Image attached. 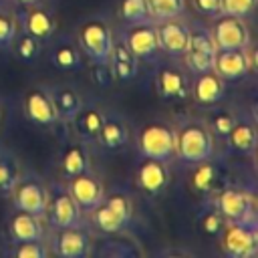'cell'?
Listing matches in <instances>:
<instances>
[{
  "mask_svg": "<svg viewBox=\"0 0 258 258\" xmlns=\"http://www.w3.org/2000/svg\"><path fill=\"white\" fill-rule=\"evenodd\" d=\"M173 129H175V159L194 165L216 157L218 141L206 117L181 115L173 121Z\"/></svg>",
  "mask_w": 258,
  "mask_h": 258,
  "instance_id": "obj_1",
  "label": "cell"
},
{
  "mask_svg": "<svg viewBox=\"0 0 258 258\" xmlns=\"http://www.w3.org/2000/svg\"><path fill=\"white\" fill-rule=\"evenodd\" d=\"M135 145L141 157H151L159 161L175 159V129L171 121L165 119H149L145 121L135 135Z\"/></svg>",
  "mask_w": 258,
  "mask_h": 258,
  "instance_id": "obj_2",
  "label": "cell"
},
{
  "mask_svg": "<svg viewBox=\"0 0 258 258\" xmlns=\"http://www.w3.org/2000/svg\"><path fill=\"white\" fill-rule=\"evenodd\" d=\"M113 40L111 24L103 16H91L77 28V44L91 62H109Z\"/></svg>",
  "mask_w": 258,
  "mask_h": 258,
  "instance_id": "obj_3",
  "label": "cell"
},
{
  "mask_svg": "<svg viewBox=\"0 0 258 258\" xmlns=\"http://www.w3.org/2000/svg\"><path fill=\"white\" fill-rule=\"evenodd\" d=\"M85 214L71 196L67 181L54 179L48 183V208L44 214V222L50 228H75L83 226Z\"/></svg>",
  "mask_w": 258,
  "mask_h": 258,
  "instance_id": "obj_4",
  "label": "cell"
},
{
  "mask_svg": "<svg viewBox=\"0 0 258 258\" xmlns=\"http://www.w3.org/2000/svg\"><path fill=\"white\" fill-rule=\"evenodd\" d=\"M216 52H218V46L210 30V24H204V22L189 24V40H187L185 54L181 56L187 73L198 75L204 71H212Z\"/></svg>",
  "mask_w": 258,
  "mask_h": 258,
  "instance_id": "obj_5",
  "label": "cell"
},
{
  "mask_svg": "<svg viewBox=\"0 0 258 258\" xmlns=\"http://www.w3.org/2000/svg\"><path fill=\"white\" fill-rule=\"evenodd\" d=\"M16 210L44 218L48 208V183L34 171H22L10 196Z\"/></svg>",
  "mask_w": 258,
  "mask_h": 258,
  "instance_id": "obj_6",
  "label": "cell"
},
{
  "mask_svg": "<svg viewBox=\"0 0 258 258\" xmlns=\"http://www.w3.org/2000/svg\"><path fill=\"white\" fill-rule=\"evenodd\" d=\"M208 202H212L226 222H248L256 220V196L254 191L238 185H226L216 189Z\"/></svg>",
  "mask_w": 258,
  "mask_h": 258,
  "instance_id": "obj_7",
  "label": "cell"
},
{
  "mask_svg": "<svg viewBox=\"0 0 258 258\" xmlns=\"http://www.w3.org/2000/svg\"><path fill=\"white\" fill-rule=\"evenodd\" d=\"M220 248L230 258H254L258 252L256 220L226 222L220 230Z\"/></svg>",
  "mask_w": 258,
  "mask_h": 258,
  "instance_id": "obj_8",
  "label": "cell"
},
{
  "mask_svg": "<svg viewBox=\"0 0 258 258\" xmlns=\"http://www.w3.org/2000/svg\"><path fill=\"white\" fill-rule=\"evenodd\" d=\"M50 254L60 258H87L93 252V238L83 226L75 228H50L46 234Z\"/></svg>",
  "mask_w": 258,
  "mask_h": 258,
  "instance_id": "obj_9",
  "label": "cell"
},
{
  "mask_svg": "<svg viewBox=\"0 0 258 258\" xmlns=\"http://www.w3.org/2000/svg\"><path fill=\"white\" fill-rule=\"evenodd\" d=\"M210 30L214 34L218 48H250L252 44V34L246 24V18L220 14L212 18Z\"/></svg>",
  "mask_w": 258,
  "mask_h": 258,
  "instance_id": "obj_10",
  "label": "cell"
},
{
  "mask_svg": "<svg viewBox=\"0 0 258 258\" xmlns=\"http://www.w3.org/2000/svg\"><path fill=\"white\" fill-rule=\"evenodd\" d=\"M155 30H157L159 50L163 54L171 58H181L185 54L189 40V22H185L181 16H175L155 22Z\"/></svg>",
  "mask_w": 258,
  "mask_h": 258,
  "instance_id": "obj_11",
  "label": "cell"
},
{
  "mask_svg": "<svg viewBox=\"0 0 258 258\" xmlns=\"http://www.w3.org/2000/svg\"><path fill=\"white\" fill-rule=\"evenodd\" d=\"M64 181H67V187H69L71 196L75 198V202L83 210V214H89L91 210H95L105 198L103 179L93 169H89L85 173H79V175H75L71 179H64Z\"/></svg>",
  "mask_w": 258,
  "mask_h": 258,
  "instance_id": "obj_12",
  "label": "cell"
},
{
  "mask_svg": "<svg viewBox=\"0 0 258 258\" xmlns=\"http://www.w3.org/2000/svg\"><path fill=\"white\" fill-rule=\"evenodd\" d=\"M254 67L250 48H218L214 56V71L228 81H242Z\"/></svg>",
  "mask_w": 258,
  "mask_h": 258,
  "instance_id": "obj_13",
  "label": "cell"
},
{
  "mask_svg": "<svg viewBox=\"0 0 258 258\" xmlns=\"http://www.w3.org/2000/svg\"><path fill=\"white\" fill-rule=\"evenodd\" d=\"M123 42L133 52L137 60H151L155 58L159 50L157 42V30L155 22H141V24H127V30L123 34Z\"/></svg>",
  "mask_w": 258,
  "mask_h": 258,
  "instance_id": "obj_14",
  "label": "cell"
},
{
  "mask_svg": "<svg viewBox=\"0 0 258 258\" xmlns=\"http://www.w3.org/2000/svg\"><path fill=\"white\" fill-rule=\"evenodd\" d=\"M22 111H24V117L38 127H52L58 123L56 109L52 105V99H50L46 87L28 89L22 99Z\"/></svg>",
  "mask_w": 258,
  "mask_h": 258,
  "instance_id": "obj_15",
  "label": "cell"
},
{
  "mask_svg": "<svg viewBox=\"0 0 258 258\" xmlns=\"http://www.w3.org/2000/svg\"><path fill=\"white\" fill-rule=\"evenodd\" d=\"M191 89V77L187 75V69L173 67V64H163L155 73V91L161 99H177L183 101L189 97Z\"/></svg>",
  "mask_w": 258,
  "mask_h": 258,
  "instance_id": "obj_16",
  "label": "cell"
},
{
  "mask_svg": "<svg viewBox=\"0 0 258 258\" xmlns=\"http://www.w3.org/2000/svg\"><path fill=\"white\" fill-rule=\"evenodd\" d=\"M169 181H171L169 163L151 159V157H141V161L135 169V183L143 194L159 196L169 185Z\"/></svg>",
  "mask_w": 258,
  "mask_h": 258,
  "instance_id": "obj_17",
  "label": "cell"
},
{
  "mask_svg": "<svg viewBox=\"0 0 258 258\" xmlns=\"http://www.w3.org/2000/svg\"><path fill=\"white\" fill-rule=\"evenodd\" d=\"M131 141L129 121L117 111H105V119L97 137V143L105 151H123Z\"/></svg>",
  "mask_w": 258,
  "mask_h": 258,
  "instance_id": "obj_18",
  "label": "cell"
},
{
  "mask_svg": "<svg viewBox=\"0 0 258 258\" xmlns=\"http://www.w3.org/2000/svg\"><path fill=\"white\" fill-rule=\"evenodd\" d=\"M189 97L204 107H212L218 105L224 97H226V81L212 69V71H204L194 75L191 79V89H189Z\"/></svg>",
  "mask_w": 258,
  "mask_h": 258,
  "instance_id": "obj_19",
  "label": "cell"
},
{
  "mask_svg": "<svg viewBox=\"0 0 258 258\" xmlns=\"http://www.w3.org/2000/svg\"><path fill=\"white\" fill-rule=\"evenodd\" d=\"M58 169H60L62 179H71L79 173L93 169L89 143L83 139H77V137H75V141L64 143V147L58 155Z\"/></svg>",
  "mask_w": 258,
  "mask_h": 258,
  "instance_id": "obj_20",
  "label": "cell"
},
{
  "mask_svg": "<svg viewBox=\"0 0 258 258\" xmlns=\"http://www.w3.org/2000/svg\"><path fill=\"white\" fill-rule=\"evenodd\" d=\"M8 234L10 240L16 242H32V240H44L46 238V222L40 216L16 210L8 222Z\"/></svg>",
  "mask_w": 258,
  "mask_h": 258,
  "instance_id": "obj_21",
  "label": "cell"
},
{
  "mask_svg": "<svg viewBox=\"0 0 258 258\" xmlns=\"http://www.w3.org/2000/svg\"><path fill=\"white\" fill-rule=\"evenodd\" d=\"M103 119H105V109L103 107H99V105H83L81 111L73 117V121L69 125L73 127V133H75L77 139H83V141H87L91 145V143H97Z\"/></svg>",
  "mask_w": 258,
  "mask_h": 258,
  "instance_id": "obj_22",
  "label": "cell"
},
{
  "mask_svg": "<svg viewBox=\"0 0 258 258\" xmlns=\"http://www.w3.org/2000/svg\"><path fill=\"white\" fill-rule=\"evenodd\" d=\"M20 24H22V30L24 32L32 34L40 42L42 40H48L52 36V32H54V26H56L54 24V16L46 8L38 6V2L26 6L20 12Z\"/></svg>",
  "mask_w": 258,
  "mask_h": 258,
  "instance_id": "obj_23",
  "label": "cell"
},
{
  "mask_svg": "<svg viewBox=\"0 0 258 258\" xmlns=\"http://www.w3.org/2000/svg\"><path fill=\"white\" fill-rule=\"evenodd\" d=\"M46 91H48V95L52 99V105L56 109L58 121L69 125L73 121V117L85 105L81 93L75 87H71V85H52V87H46Z\"/></svg>",
  "mask_w": 258,
  "mask_h": 258,
  "instance_id": "obj_24",
  "label": "cell"
},
{
  "mask_svg": "<svg viewBox=\"0 0 258 258\" xmlns=\"http://www.w3.org/2000/svg\"><path fill=\"white\" fill-rule=\"evenodd\" d=\"M228 151L238 155H252L256 151V123L248 117H238L236 125L224 139Z\"/></svg>",
  "mask_w": 258,
  "mask_h": 258,
  "instance_id": "obj_25",
  "label": "cell"
},
{
  "mask_svg": "<svg viewBox=\"0 0 258 258\" xmlns=\"http://www.w3.org/2000/svg\"><path fill=\"white\" fill-rule=\"evenodd\" d=\"M109 64L113 69L115 79L121 81V83H127L131 79H135V75L139 71V60L127 48L123 38L121 40H113V48H111V54H109Z\"/></svg>",
  "mask_w": 258,
  "mask_h": 258,
  "instance_id": "obj_26",
  "label": "cell"
},
{
  "mask_svg": "<svg viewBox=\"0 0 258 258\" xmlns=\"http://www.w3.org/2000/svg\"><path fill=\"white\" fill-rule=\"evenodd\" d=\"M218 181H220V171H218L214 157L200 161V163H194V171L189 175V183H191L194 191L210 198L218 189Z\"/></svg>",
  "mask_w": 258,
  "mask_h": 258,
  "instance_id": "obj_27",
  "label": "cell"
},
{
  "mask_svg": "<svg viewBox=\"0 0 258 258\" xmlns=\"http://www.w3.org/2000/svg\"><path fill=\"white\" fill-rule=\"evenodd\" d=\"M50 62L58 71L73 73L83 67V52L77 42H60L50 50Z\"/></svg>",
  "mask_w": 258,
  "mask_h": 258,
  "instance_id": "obj_28",
  "label": "cell"
},
{
  "mask_svg": "<svg viewBox=\"0 0 258 258\" xmlns=\"http://www.w3.org/2000/svg\"><path fill=\"white\" fill-rule=\"evenodd\" d=\"M87 216H91V222H93V226L99 230V232H103V234H119V232H123L127 226H129V222H125L113 208H109L105 202H101L95 210H91Z\"/></svg>",
  "mask_w": 258,
  "mask_h": 258,
  "instance_id": "obj_29",
  "label": "cell"
},
{
  "mask_svg": "<svg viewBox=\"0 0 258 258\" xmlns=\"http://www.w3.org/2000/svg\"><path fill=\"white\" fill-rule=\"evenodd\" d=\"M20 173H22V167L18 157L12 151L0 147V194L2 196H10Z\"/></svg>",
  "mask_w": 258,
  "mask_h": 258,
  "instance_id": "obj_30",
  "label": "cell"
},
{
  "mask_svg": "<svg viewBox=\"0 0 258 258\" xmlns=\"http://www.w3.org/2000/svg\"><path fill=\"white\" fill-rule=\"evenodd\" d=\"M119 18L125 24H141V22H153L151 10L147 0H121L119 2Z\"/></svg>",
  "mask_w": 258,
  "mask_h": 258,
  "instance_id": "obj_31",
  "label": "cell"
},
{
  "mask_svg": "<svg viewBox=\"0 0 258 258\" xmlns=\"http://www.w3.org/2000/svg\"><path fill=\"white\" fill-rule=\"evenodd\" d=\"M12 48H14V54L22 62L30 64V62H34L38 58L42 46H40V40L38 38H34L32 34H28V32L22 30V32H16L14 42H12Z\"/></svg>",
  "mask_w": 258,
  "mask_h": 258,
  "instance_id": "obj_32",
  "label": "cell"
},
{
  "mask_svg": "<svg viewBox=\"0 0 258 258\" xmlns=\"http://www.w3.org/2000/svg\"><path fill=\"white\" fill-rule=\"evenodd\" d=\"M238 117H240V115H238L232 107L218 109V111H214V113H212V117L208 119V123H210V129H212V133H214L216 141H218V139H220V141H224V139L228 137V133H230V131H232V127L236 125Z\"/></svg>",
  "mask_w": 258,
  "mask_h": 258,
  "instance_id": "obj_33",
  "label": "cell"
},
{
  "mask_svg": "<svg viewBox=\"0 0 258 258\" xmlns=\"http://www.w3.org/2000/svg\"><path fill=\"white\" fill-rule=\"evenodd\" d=\"M147 4H149L153 22L175 18L185 12V0H147Z\"/></svg>",
  "mask_w": 258,
  "mask_h": 258,
  "instance_id": "obj_34",
  "label": "cell"
},
{
  "mask_svg": "<svg viewBox=\"0 0 258 258\" xmlns=\"http://www.w3.org/2000/svg\"><path fill=\"white\" fill-rule=\"evenodd\" d=\"M224 224H226V218L220 214V210L212 202H208L204 212H202V218H200L202 232L208 234V236H218L220 230L224 228Z\"/></svg>",
  "mask_w": 258,
  "mask_h": 258,
  "instance_id": "obj_35",
  "label": "cell"
},
{
  "mask_svg": "<svg viewBox=\"0 0 258 258\" xmlns=\"http://www.w3.org/2000/svg\"><path fill=\"white\" fill-rule=\"evenodd\" d=\"M18 32L16 14L8 8H0V48H10Z\"/></svg>",
  "mask_w": 258,
  "mask_h": 258,
  "instance_id": "obj_36",
  "label": "cell"
},
{
  "mask_svg": "<svg viewBox=\"0 0 258 258\" xmlns=\"http://www.w3.org/2000/svg\"><path fill=\"white\" fill-rule=\"evenodd\" d=\"M50 254L46 238L44 240H32V242H16L12 256L16 258H46Z\"/></svg>",
  "mask_w": 258,
  "mask_h": 258,
  "instance_id": "obj_37",
  "label": "cell"
},
{
  "mask_svg": "<svg viewBox=\"0 0 258 258\" xmlns=\"http://www.w3.org/2000/svg\"><path fill=\"white\" fill-rule=\"evenodd\" d=\"M89 75H91V81L99 87H111L115 81V75L109 62H93L89 67Z\"/></svg>",
  "mask_w": 258,
  "mask_h": 258,
  "instance_id": "obj_38",
  "label": "cell"
},
{
  "mask_svg": "<svg viewBox=\"0 0 258 258\" xmlns=\"http://www.w3.org/2000/svg\"><path fill=\"white\" fill-rule=\"evenodd\" d=\"M254 6H256V0H222V14L246 18L252 14Z\"/></svg>",
  "mask_w": 258,
  "mask_h": 258,
  "instance_id": "obj_39",
  "label": "cell"
},
{
  "mask_svg": "<svg viewBox=\"0 0 258 258\" xmlns=\"http://www.w3.org/2000/svg\"><path fill=\"white\" fill-rule=\"evenodd\" d=\"M191 6L198 14L206 18H216L222 14V0H191Z\"/></svg>",
  "mask_w": 258,
  "mask_h": 258,
  "instance_id": "obj_40",
  "label": "cell"
},
{
  "mask_svg": "<svg viewBox=\"0 0 258 258\" xmlns=\"http://www.w3.org/2000/svg\"><path fill=\"white\" fill-rule=\"evenodd\" d=\"M18 4H22V6H30V4H36L38 0H16Z\"/></svg>",
  "mask_w": 258,
  "mask_h": 258,
  "instance_id": "obj_41",
  "label": "cell"
},
{
  "mask_svg": "<svg viewBox=\"0 0 258 258\" xmlns=\"http://www.w3.org/2000/svg\"><path fill=\"white\" fill-rule=\"evenodd\" d=\"M2 123H4V103L0 101V127H2Z\"/></svg>",
  "mask_w": 258,
  "mask_h": 258,
  "instance_id": "obj_42",
  "label": "cell"
}]
</instances>
